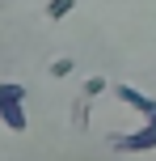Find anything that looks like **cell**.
<instances>
[{
	"label": "cell",
	"instance_id": "obj_1",
	"mask_svg": "<svg viewBox=\"0 0 156 161\" xmlns=\"http://www.w3.org/2000/svg\"><path fill=\"white\" fill-rule=\"evenodd\" d=\"M21 97H25L21 85H13V80H4V85H0V119H4V127H13V131H25Z\"/></svg>",
	"mask_w": 156,
	"mask_h": 161
},
{
	"label": "cell",
	"instance_id": "obj_2",
	"mask_svg": "<svg viewBox=\"0 0 156 161\" xmlns=\"http://www.w3.org/2000/svg\"><path fill=\"white\" fill-rule=\"evenodd\" d=\"M72 8H76V0H51V4H47V17H51V21H63Z\"/></svg>",
	"mask_w": 156,
	"mask_h": 161
},
{
	"label": "cell",
	"instance_id": "obj_3",
	"mask_svg": "<svg viewBox=\"0 0 156 161\" xmlns=\"http://www.w3.org/2000/svg\"><path fill=\"white\" fill-rule=\"evenodd\" d=\"M72 72V59H55V64H51V76H68Z\"/></svg>",
	"mask_w": 156,
	"mask_h": 161
},
{
	"label": "cell",
	"instance_id": "obj_4",
	"mask_svg": "<svg viewBox=\"0 0 156 161\" xmlns=\"http://www.w3.org/2000/svg\"><path fill=\"white\" fill-rule=\"evenodd\" d=\"M101 89H106V80H101V76H89V80H84V93H89V97L101 93Z\"/></svg>",
	"mask_w": 156,
	"mask_h": 161
}]
</instances>
